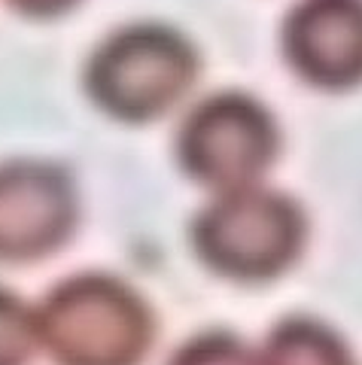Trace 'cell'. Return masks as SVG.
<instances>
[{
  "label": "cell",
  "mask_w": 362,
  "mask_h": 365,
  "mask_svg": "<svg viewBox=\"0 0 362 365\" xmlns=\"http://www.w3.org/2000/svg\"><path fill=\"white\" fill-rule=\"evenodd\" d=\"M37 329L55 365H143L155 317L119 277L76 274L46 292Z\"/></svg>",
  "instance_id": "obj_1"
},
{
  "label": "cell",
  "mask_w": 362,
  "mask_h": 365,
  "mask_svg": "<svg viewBox=\"0 0 362 365\" xmlns=\"http://www.w3.org/2000/svg\"><path fill=\"white\" fill-rule=\"evenodd\" d=\"M192 247L225 280L268 283L299 259L304 216L292 198L259 182L217 192V201L192 222Z\"/></svg>",
  "instance_id": "obj_2"
},
{
  "label": "cell",
  "mask_w": 362,
  "mask_h": 365,
  "mask_svg": "<svg viewBox=\"0 0 362 365\" xmlns=\"http://www.w3.org/2000/svg\"><path fill=\"white\" fill-rule=\"evenodd\" d=\"M198 79L192 43L165 25H131L92 52L86 91L119 122H152L167 116Z\"/></svg>",
  "instance_id": "obj_3"
},
{
  "label": "cell",
  "mask_w": 362,
  "mask_h": 365,
  "mask_svg": "<svg viewBox=\"0 0 362 365\" xmlns=\"http://www.w3.org/2000/svg\"><path fill=\"white\" fill-rule=\"evenodd\" d=\"M280 134L271 113L241 91H222L189 110L177 131V162L213 192L253 186L274 165Z\"/></svg>",
  "instance_id": "obj_4"
},
{
  "label": "cell",
  "mask_w": 362,
  "mask_h": 365,
  "mask_svg": "<svg viewBox=\"0 0 362 365\" xmlns=\"http://www.w3.org/2000/svg\"><path fill=\"white\" fill-rule=\"evenodd\" d=\"M76 228V189L52 162H0V262L28 265L71 241Z\"/></svg>",
  "instance_id": "obj_5"
},
{
  "label": "cell",
  "mask_w": 362,
  "mask_h": 365,
  "mask_svg": "<svg viewBox=\"0 0 362 365\" xmlns=\"http://www.w3.org/2000/svg\"><path fill=\"white\" fill-rule=\"evenodd\" d=\"M284 55L304 83H362V0H301L284 25Z\"/></svg>",
  "instance_id": "obj_6"
},
{
  "label": "cell",
  "mask_w": 362,
  "mask_h": 365,
  "mask_svg": "<svg viewBox=\"0 0 362 365\" xmlns=\"http://www.w3.org/2000/svg\"><path fill=\"white\" fill-rule=\"evenodd\" d=\"M259 365H356V359L329 326L292 317L268 335Z\"/></svg>",
  "instance_id": "obj_7"
},
{
  "label": "cell",
  "mask_w": 362,
  "mask_h": 365,
  "mask_svg": "<svg viewBox=\"0 0 362 365\" xmlns=\"http://www.w3.org/2000/svg\"><path fill=\"white\" fill-rule=\"evenodd\" d=\"M40 347L37 311L0 287V365H31Z\"/></svg>",
  "instance_id": "obj_8"
},
{
  "label": "cell",
  "mask_w": 362,
  "mask_h": 365,
  "mask_svg": "<svg viewBox=\"0 0 362 365\" xmlns=\"http://www.w3.org/2000/svg\"><path fill=\"white\" fill-rule=\"evenodd\" d=\"M167 365H259V353L229 332H205L177 347Z\"/></svg>",
  "instance_id": "obj_9"
},
{
  "label": "cell",
  "mask_w": 362,
  "mask_h": 365,
  "mask_svg": "<svg viewBox=\"0 0 362 365\" xmlns=\"http://www.w3.org/2000/svg\"><path fill=\"white\" fill-rule=\"evenodd\" d=\"M9 6L21 16H33V19H52V16H61L67 13L76 0H6Z\"/></svg>",
  "instance_id": "obj_10"
}]
</instances>
